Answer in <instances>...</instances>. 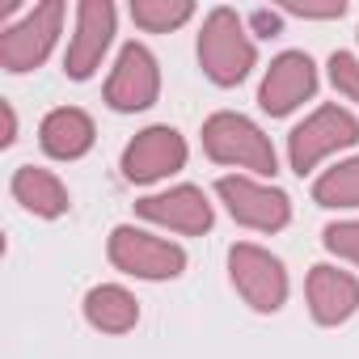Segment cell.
<instances>
[{
	"mask_svg": "<svg viewBox=\"0 0 359 359\" xmlns=\"http://www.w3.org/2000/svg\"><path fill=\"white\" fill-rule=\"evenodd\" d=\"M0 114H5V135H0V144L9 148V144L18 140V114H13V106H9V102H0Z\"/></svg>",
	"mask_w": 359,
	"mask_h": 359,
	"instance_id": "cell-23",
	"label": "cell"
},
{
	"mask_svg": "<svg viewBox=\"0 0 359 359\" xmlns=\"http://www.w3.org/2000/svg\"><path fill=\"white\" fill-rule=\"evenodd\" d=\"M135 212L144 216V220H152V224H161V229H173V233H208L212 229V203H208V195L199 191V187H173V191H165V195H148V199H140L135 203Z\"/></svg>",
	"mask_w": 359,
	"mask_h": 359,
	"instance_id": "cell-12",
	"label": "cell"
},
{
	"mask_svg": "<svg viewBox=\"0 0 359 359\" xmlns=\"http://www.w3.org/2000/svg\"><path fill=\"white\" fill-rule=\"evenodd\" d=\"M258 51H254V39L245 30V22L233 13V9H212L203 18V30H199V64L203 72L216 81V85H241L254 68Z\"/></svg>",
	"mask_w": 359,
	"mask_h": 359,
	"instance_id": "cell-1",
	"label": "cell"
},
{
	"mask_svg": "<svg viewBox=\"0 0 359 359\" xmlns=\"http://www.w3.org/2000/svg\"><path fill=\"white\" fill-rule=\"evenodd\" d=\"M304 292H309V309L321 325H338V321L355 317V309H359V279L338 266H313Z\"/></svg>",
	"mask_w": 359,
	"mask_h": 359,
	"instance_id": "cell-13",
	"label": "cell"
},
{
	"mask_svg": "<svg viewBox=\"0 0 359 359\" xmlns=\"http://www.w3.org/2000/svg\"><path fill=\"white\" fill-rule=\"evenodd\" d=\"M60 26H64V5H60V0L34 5L22 22L5 26V34H0V68H5V72L39 68L51 55V47H55Z\"/></svg>",
	"mask_w": 359,
	"mask_h": 359,
	"instance_id": "cell-4",
	"label": "cell"
},
{
	"mask_svg": "<svg viewBox=\"0 0 359 359\" xmlns=\"http://www.w3.org/2000/svg\"><path fill=\"white\" fill-rule=\"evenodd\" d=\"M250 26H254L258 34H266V39H271V34H279V26H283V22H279V13H271V9H254V13H250Z\"/></svg>",
	"mask_w": 359,
	"mask_h": 359,
	"instance_id": "cell-22",
	"label": "cell"
},
{
	"mask_svg": "<svg viewBox=\"0 0 359 359\" xmlns=\"http://www.w3.org/2000/svg\"><path fill=\"white\" fill-rule=\"evenodd\" d=\"M330 85L346 97V102H359V60L351 51H334L330 55Z\"/></svg>",
	"mask_w": 359,
	"mask_h": 359,
	"instance_id": "cell-19",
	"label": "cell"
},
{
	"mask_svg": "<svg viewBox=\"0 0 359 359\" xmlns=\"http://www.w3.org/2000/svg\"><path fill=\"white\" fill-rule=\"evenodd\" d=\"M321 241H325L330 254H338V258H346V262L359 266V220H338V224H330V229L321 233Z\"/></svg>",
	"mask_w": 359,
	"mask_h": 359,
	"instance_id": "cell-20",
	"label": "cell"
},
{
	"mask_svg": "<svg viewBox=\"0 0 359 359\" xmlns=\"http://www.w3.org/2000/svg\"><path fill=\"white\" fill-rule=\"evenodd\" d=\"M161 93V68L152 60V51L144 43H127L114 60V72L106 81V102L123 114L131 110H148Z\"/></svg>",
	"mask_w": 359,
	"mask_h": 359,
	"instance_id": "cell-9",
	"label": "cell"
},
{
	"mask_svg": "<svg viewBox=\"0 0 359 359\" xmlns=\"http://www.w3.org/2000/svg\"><path fill=\"white\" fill-rule=\"evenodd\" d=\"M13 199H18L26 212L47 216V220H55V216L68 212V191H64V182H60L51 169H39V165H22V169L13 173Z\"/></svg>",
	"mask_w": 359,
	"mask_h": 359,
	"instance_id": "cell-15",
	"label": "cell"
},
{
	"mask_svg": "<svg viewBox=\"0 0 359 359\" xmlns=\"http://www.w3.org/2000/svg\"><path fill=\"white\" fill-rule=\"evenodd\" d=\"M355 140H359V118H355L351 110H342V106H321V110H313V114L287 135V161H292V169L304 177V173L317 169L330 152L351 148Z\"/></svg>",
	"mask_w": 359,
	"mask_h": 359,
	"instance_id": "cell-3",
	"label": "cell"
},
{
	"mask_svg": "<svg viewBox=\"0 0 359 359\" xmlns=\"http://www.w3.org/2000/svg\"><path fill=\"white\" fill-rule=\"evenodd\" d=\"M229 275H233V287L245 296L250 309H258V313H279L283 309V300H287V271H283V262L271 250L250 245V241L233 245L229 250Z\"/></svg>",
	"mask_w": 359,
	"mask_h": 359,
	"instance_id": "cell-5",
	"label": "cell"
},
{
	"mask_svg": "<svg viewBox=\"0 0 359 359\" xmlns=\"http://www.w3.org/2000/svg\"><path fill=\"white\" fill-rule=\"evenodd\" d=\"M313 199L321 208H359V156L325 169L313 182Z\"/></svg>",
	"mask_w": 359,
	"mask_h": 359,
	"instance_id": "cell-17",
	"label": "cell"
},
{
	"mask_svg": "<svg viewBox=\"0 0 359 359\" xmlns=\"http://www.w3.org/2000/svg\"><path fill=\"white\" fill-rule=\"evenodd\" d=\"M110 262L135 279H177L187 271V254L177 245H169L144 229H131V224H118L110 233Z\"/></svg>",
	"mask_w": 359,
	"mask_h": 359,
	"instance_id": "cell-6",
	"label": "cell"
},
{
	"mask_svg": "<svg viewBox=\"0 0 359 359\" xmlns=\"http://www.w3.org/2000/svg\"><path fill=\"white\" fill-rule=\"evenodd\" d=\"M317 89V68L304 51H283L271 60L266 76H262V89H258V106L266 114H292L300 102H309Z\"/></svg>",
	"mask_w": 359,
	"mask_h": 359,
	"instance_id": "cell-11",
	"label": "cell"
},
{
	"mask_svg": "<svg viewBox=\"0 0 359 359\" xmlns=\"http://www.w3.org/2000/svg\"><path fill=\"white\" fill-rule=\"evenodd\" d=\"M203 148H208L212 161L237 165V169H250V173H262V177H271L279 169L275 148L262 135V127L250 123L245 114H233V110H220L203 123Z\"/></svg>",
	"mask_w": 359,
	"mask_h": 359,
	"instance_id": "cell-2",
	"label": "cell"
},
{
	"mask_svg": "<svg viewBox=\"0 0 359 359\" xmlns=\"http://www.w3.org/2000/svg\"><path fill=\"white\" fill-rule=\"evenodd\" d=\"M283 13H292V18H342L346 5L342 0H330V5H300V0H287Z\"/></svg>",
	"mask_w": 359,
	"mask_h": 359,
	"instance_id": "cell-21",
	"label": "cell"
},
{
	"mask_svg": "<svg viewBox=\"0 0 359 359\" xmlns=\"http://www.w3.org/2000/svg\"><path fill=\"white\" fill-rule=\"evenodd\" d=\"M187 165V140L173 127H144L123 148V177L127 182H161Z\"/></svg>",
	"mask_w": 359,
	"mask_h": 359,
	"instance_id": "cell-10",
	"label": "cell"
},
{
	"mask_svg": "<svg viewBox=\"0 0 359 359\" xmlns=\"http://www.w3.org/2000/svg\"><path fill=\"white\" fill-rule=\"evenodd\" d=\"M114 39V5L110 0H81L76 5V34L68 39L64 72L72 81H89L102 68V55Z\"/></svg>",
	"mask_w": 359,
	"mask_h": 359,
	"instance_id": "cell-8",
	"label": "cell"
},
{
	"mask_svg": "<svg viewBox=\"0 0 359 359\" xmlns=\"http://www.w3.org/2000/svg\"><path fill=\"white\" fill-rule=\"evenodd\" d=\"M93 118L76 106H60L43 118L39 127V140H43V152L55 156V161H76L93 148Z\"/></svg>",
	"mask_w": 359,
	"mask_h": 359,
	"instance_id": "cell-14",
	"label": "cell"
},
{
	"mask_svg": "<svg viewBox=\"0 0 359 359\" xmlns=\"http://www.w3.org/2000/svg\"><path fill=\"white\" fill-rule=\"evenodd\" d=\"M191 18H195L191 0H135L131 5V22L140 30H148V34H169Z\"/></svg>",
	"mask_w": 359,
	"mask_h": 359,
	"instance_id": "cell-18",
	"label": "cell"
},
{
	"mask_svg": "<svg viewBox=\"0 0 359 359\" xmlns=\"http://www.w3.org/2000/svg\"><path fill=\"white\" fill-rule=\"evenodd\" d=\"M216 195L224 199L229 216L245 229H258V233H279L287 220H292V199L266 182H254L245 173H233V177H220L216 182Z\"/></svg>",
	"mask_w": 359,
	"mask_h": 359,
	"instance_id": "cell-7",
	"label": "cell"
},
{
	"mask_svg": "<svg viewBox=\"0 0 359 359\" xmlns=\"http://www.w3.org/2000/svg\"><path fill=\"white\" fill-rule=\"evenodd\" d=\"M85 317H89V325L102 330V334H127V330L140 321V304H135V296H131L127 287H118V283H97V287H89V296H85Z\"/></svg>",
	"mask_w": 359,
	"mask_h": 359,
	"instance_id": "cell-16",
	"label": "cell"
}]
</instances>
